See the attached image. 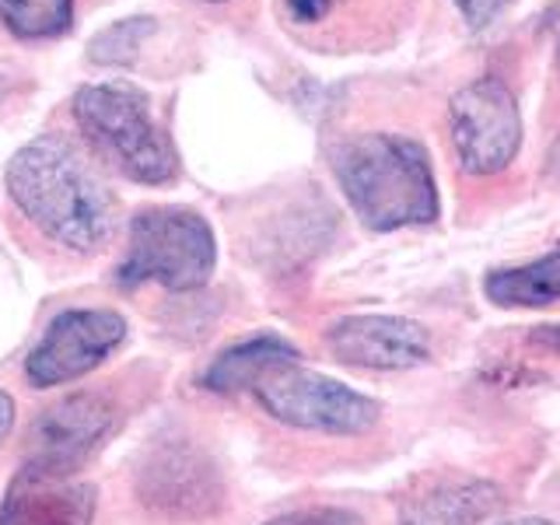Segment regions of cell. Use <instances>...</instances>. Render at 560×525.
Masks as SVG:
<instances>
[{"label": "cell", "mask_w": 560, "mask_h": 525, "mask_svg": "<svg viewBox=\"0 0 560 525\" xmlns=\"http://www.w3.org/2000/svg\"><path fill=\"white\" fill-rule=\"evenodd\" d=\"M70 113L92 151L119 175L140 186H162L175 179L179 154L168 133L158 127L148 95L137 92L133 84H84L70 98Z\"/></svg>", "instance_id": "3"}, {"label": "cell", "mask_w": 560, "mask_h": 525, "mask_svg": "<svg viewBox=\"0 0 560 525\" xmlns=\"http://www.w3.org/2000/svg\"><path fill=\"white\" fill-rule=\"evenodd\" d=\"M337 361L375 372H402L428 361V332L396 315H350L326 332Z\"/></svg>", "instance_id": "9"}, {"label": "cell", "mask_w": 560, "mask_h": 525, "mask_svg": "<svg viewBox=\"0 0 560 525\" xmlns=\"http://www.w3.org/2000/svg\"><path fill=\"white\" fill-rule=\"evenodd\" d=\"M498 508V490L480 480H445L407 504V525H477Z\"/></svg>", "instance_id": "13"}, {"label": "cell", "mask_w": 560, "mask_h": 525, "mask_svg": "<svg viewBox=\"0 0 560 525\" xmlns=\"http://www.w3.org/2000/svg\"><path fill=\"white\" fill-rule=\"evenodd\" d=\"M332 172L354 214L375 232L438 218V183L428 151L399 133H361L332 151Z\"/></svg>", "instance_id": "2"}, {"label": "cell", "mask_w": 560, "mask_h": 525, "mask_svg": "<svg viewBox=\"0 0 560 525\" xmlns=\"http://www.w3.org/2000/svg\"><path fill=\"white\" fill-rule=\"evenodd\" d=\"M4 186L18 214L67 253L92 256L116 232V197L92 158L60 133H43L18 148Z\"/></svg>", "instance_id": "1"}, {"label": "cell", "mask_w": 560, "mask_h": 525, "mask_svg": "<svg viewBox=\"0 0 560 525\" xmlns=\"http://www.w3.org/2000/svg\"><path fill=\"white\" fill-rule=\"evenodd\" d=\"M11 428H14V399L8 393H0V445L8 442Z\"/></svg>", "instance_id": "20"}, {"label": "cell", "mask_w": 560, "mask_h": 525, "mask_svg": "<svg viewBox=\"0 0 560 525\" xmlns=\"http://www.w3.org/2000/svg\"><path fill=\"white\" fill-rule=\"evenodd\" d=\"M267 525H361V518L343 508H305V512L280 515Z\"/></svg>", "instance_id": "18"}, {"label": "cell", "mask_w": 560, "mask_h": 525, "mask_svg": "<svg viewBox=\"0 0 560 525\" xmlns=\"http://www.w3.org/2000/svg\"><path fill=\"white\" fill-rule=\"evenodd\" d=\"M253 393L259 407L273 420L302 431L323 434H364L378 424V402L354 393L350 385L326 378L319 372H305L298 364H284L262 375Z\"/></svg>", "instance_id": "5"}, {"label": "cell", "mask_w": 560, "mask_h": 525, "mask_svg": "<svg viewBox=\"0 0 560 525\" xmlns=\"http://www.w3.org/2000/svg\"><path fill=\"white\" fill-rule=\"evenodd\" d=\"M284 4V18L294 28H315L329 22V14L337 11L343 0H280Z\"/></svg>", "instance_id": "17"}, {"label": "cell", "mask_w": 560, "mask_h": 525, "mask_svg": "<svg viewBox=\"0 0 560 525\" xmlns=\"http://www.w3.org/2000/svg\"><path fill=\"white\" fill-rule=\"evenodd\" d=\"M504 4L508 0H455V8L463 11L469 28H487L504 11Z\"/></svg>", "instance_id": "19"}, {"label": "cell", "mask_w": 560, "mask_h": 525, "mask_svg": "<svg viewBox=\"0 0 560 525\" xmlns=\"http://www.w3.org/2000/svg\"><path fill=\"white\" fill-rule=\"evenodd\" d=\"M501 525H557L550 518H515V522H501Z\"/></svg>", "instance_id": "22"}, {"label": "cell", "mask_w": 560, "mask_h": 525, "mask_svg": "<svg viewBox=\"0 0 560 525\" xmlns=\"http://www.w3.org/2000/svg\"><path fill=\"white\" fill-rule=\"evenodd\" d=\"M127 340V319L109 308H70L49 323L43 340L32 347L25 375L39 389L67 385L98 368Z\"/></svg>", "instance_id": "7"}, {"label": "cell", "mask_w": 560, "mask_h": 525, "mask_svg": "<svg viewBox=\"0 0 560 525\" xmlns=\"http://www.w3.org/2000/svg\"><path fill=\"white\" fill-rule=\"evenodd\" d=\"M207 4H218V0H207Z\"/></svg>", "instance_id": "23"}, {"label": "cell", "mask_w": 560, "mask_h": 525, "mask_svg": "<svg viewBox=\"0 0 560 525\" xmlns=\"http://www.w3.org/2000/svg\"><path fill=\"white\" fill-rule=\"evenodd\" d=\"M483 291L501 308H539L560 302V249L525 262V267L494 270Z\"/></svg>", "instance_id": "14"}, {"label": "cell", "mask_w": 560, "mask_h": 525, "mask_svg": "<svg viewBox=\"0 0 560 525\" xmlns=\"http://www.w3.org/2000/svg\"><path fill=\"white\" fill-rule=\"evenodd\" d=\"M294 361H298V350L288 340L256 337L238 347H228L203 372V385L210 393H242V389H253L262 375H270L277 368L294 364Z\"/></svg>", "instance_id": "12"}, {"label": "cell", "mask_w": 560, "mask_h": 525, "mask_svg": "<svg viewBox=\"0 0 560 525\" xmlns=\"http://www.w3.org/2000/svg\"><path fill=\"white\" fill-rule=\"evenodd\" d=\"M218 262V242L197 210L189 207H144L130 221L127 256L116 280L122 288L162 284L168 291L203 288Z\"/></svg>", "instance_id": "4"}, {"label": "cell", "mask_w": 560, "mask_h": 525, "mask_svg": "<svg viewBox=\"0 0 560 525\" xmlns=\"http://www.w3.org/2000/svg\"><path fill=\"white\" fill-rule=\"evenodd\" d=\"M74 25V0H0V28L14 39H60Z\"/></svg>", "instance_id": "15"}, {"label": "cell", "mask_w": 560, "mask_h": 525, "mask_svg": "<svg viewBox=\"0 0 560 525\" xmlns=\"http://www.w3.org/2000/svg\"><path fill=\"white\" fill-rule=\"evenodd\" d=\"M533 343H542V347H550V350H560V326H539L533 332Z\"/></svg>", "instance_id": "21"}, {"label": "cell", "mask_w": 560, "mask_h": 525, "mask_svg": "<svg viewBox=\"0 0 560 525\" xmlns=\"http://www.w3.org/2000/svg\"><path fill=\"white\" fill-rule=\"evenodd\" d=\"M154 18H122V22L105 25L92 43H88V60L98 67H127L137 60L140 46L154 32Z\"/></svg>", "instance_id": "16"}, {"label": "cell", "mask_w": 560, "mask_h": 525, "mask_svg": "<svg viewBox=\"0 0 560 525\" xmlns=\"http://www.w3.org/2000/svg\"><path fill=\"white\" fill-rule=\"evenodd\" d=\"M140 494L151 508H162L168 515H207V508L218 501V472L207 466L200 452L186 445L158 448L148 466L140 469Z\"/></svg>", "instance_id": "10"}, {"label": "cell", "mask_w": 560, "mask_h": 525, "mask_svg": "<svg viewBox=\"0 0 560 525\" xmlns=\"http://www.w3.org/2000/svg\"><path fill=\"white\" fill-rule=\"evenodd\" d=\"M95 490L22 469L0 501V525H92Z\"/></svg>", "instance_id": "11"}, {"label": "cell", "mask_w": 560, "mask_h": 525, "mask_svg": "<svg viewBox=\"0 0 560 525\" xmlns=\"http://www.w3.org/2000/svg\"><path fill=\"white\" fill-rule=\"evenodd\" d=\"M113 402L98 393H74L35 420L32 428V452L28 469L43 472V477L63 480L67 472L81 469L98 442L113 428Z\"/></svg>", "instance_id": "8"}, {"label": "cell", "mask_w": 560, "mask_h": 525, "mask_svg": "<svg viewBox=\"0 0 560 525\" xmlns=\"http://www.w3.org/2000/svg\"><path fill=\"white\" fill-rule=\"evenodd\" d=\"M448 130L455 158L469 175L504 172L522 148V113L515 92L501 78L466 84L448 105Z\"/></svg>", "instance_id": "6"}]
</instances>
